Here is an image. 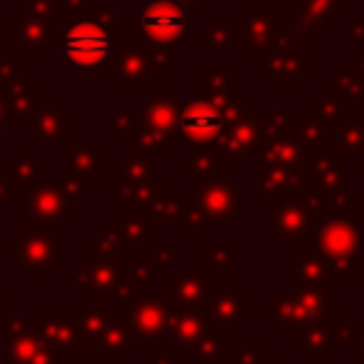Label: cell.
I'll return each mask as SVG.
<instances>
[{"label": "cell", "instance_id": "cell-1", "mask_svg": "<svg viewBox=\"0 0 364 364\" xmlns=\"http://www.w3.org/2000/svg\"><path fill=\"white\" fill-rule=\"evenodd\" d=\"M63 53L70 68L77 73H92L105 63L110 50V38L92 18L68 23L63 31Z\"/></svg>", "mask_w": 364, "mask_h": 364}, {"label": "cell", "instance_id": "cell-2", "mask_svg": "<svg viewBox=\"0 0 364 364\" xmlns=\"http://www.w3.org/2000/svg\"><path fill=\"white\" fill-rule=\"evenodd\" d=\"M228 125V112L218 107L213 100L188 102L177 115V132L190 145H210L218 142Z\"/></svg>", "mask_w": 364, "mask_h": 364}, {"label": "cell", "instance_id": "cell-3", "mask_svg": "<svg viewBox=\"0 0 364 364\" xmlns=\"http://www.w3.org/2000/svg\"><path fill=\"white\" fill-rule=\"evenodd\" d=\"M188 21H190L188 11L177 8L170 0H147L140 13L142 33L155 46H165V48L185 41Z\"/></svg>", "mask_w": 364, "mask_h": 364}, {"label": "cell", "instance_id": "cell-4", "mask_svg": "<svg viewBox=\"0 0 364 364\" xmlns=\"http://www.w3.org/2000/svg\"><path fill=\"white\" fill-rule=\"evenodd\" d=\"M167 309H165V302L160 299H152V297H145V299H137L135 304L130 307L127 312V324H130V332L137 342H155L165 334L167 329Z\"/></svg>", "mask_w": 364, "mask_h": 364}, {"label": "cell", "instance_id": "cell-5", "mask_svg": "<svg viewBox=\"0 0 364 364\" xmlns=\"http://www.w3.org/2000/svg\"><path fill=\"white\" fill-rule=\"evenodd\" d=\"M205 332H208V324H205L203 317H198L193 309H177L170 317V322H167L162 339H165L167 347H185L182 354L193 357L195 347H198Z\"/></svg>", "mask_w": 364, "mask_h": 364}, {"label": "cell", "instance_id": "cell-6", "mask_svg": "<svg viewBox=\"0 0 364 364\" xmlns=\"http://www.w3.org/2000/svg\"><path fill=\"white\" fill-rule=\"evenodd\" d=\"M292 344L304 357H332L334 354V327L329 322H309L294 332Z\"/></svg>", "mask_w": 364, "mask_h": 364}, {"label": "cell", "instance_id": "cell-7", "mask_svg": "<svg viewBox=\"0 0 364 364\" xmlns=\"http://www.w3.org/2000/svg\"><path fill=\"white\" fill-rule=\"evenodd\" d=\"M362 235L357 232L354 228L349 225H339V223H332L324 228V240L319 237V247L324 245V255L327 259H342L347 257L349 252L354 255L357 245H362Z\"/></svg>", "mask_w": 364, "mask_h": 364}, {"label": "cell", "instance_id": "cell-8", "mask_svg": "<svg viewBox=\"0 0 364 364\" xmlns=\"http://www.w3.org/2000/svg\"><path fill=\"white\" fill-rule=\"evenodd\" d=\"M167 299L180 309H195L205 299V282L193 272H180L167 287Z\"/></svg>", "mask_w": 364, "mask_h": 364}, {"label": "cell", "instance_id": "cell-9", "mask_svg": "<svg viewBox=\"0 0 364 364\" xmlns=\"http://www.w3.org/2000/svg\"><path fill=\"white\" fill-rule=\"evenodd\" d=\"M200 195H205V210L213 220H220L218 215H223V220H230V215L237 210V190L230 182L208 185L205 190H200Z\"/></svg>", "mask_w": 364, "mask_h": 364}, {"label": "cell", "instance_id": "cell-10", "mask_svg": "<svg viewBox=\"0 0 364 364\" xmlns=\"http://www.w3.org/2000/svg\"><path fill=\"white\" fill-rule=\"evenodd\" d=\"M208 314L220 327L237 324L240 319H242V297H240V294H230V292L213 294L208 302Z\"/></svg>", "mask_w": 364, "mask_h": 364}, {"label": "cell", "instance_id": "cell-11", "mask_svg": "<svg viewBox=\"0 0 364 364\" xmlns=\"http://www.w3.org/2000/svg\"><path fill=\"white\" fill-rule=\"evenodd\" d=\"M130 327L125 319H112L105 324L100 337V347H105L107 357H127L130 354Z\"/></svg>", "mask_w": 364, "mask_h": 364}, {"label": "cell", "instance_id": "cell-12", "mask_svg": "<svg viewBox=\"0 0 364 364\" xmlns=\"http://www.w3.org/2000/svg\"><path fill=\"white\" fill-rule=\"evenodd\" d=\"M63 115L68 112H58V115H50V112H41V115L33 120L31 125V140L41 142V140H60L63 137Z\"/></svg>", "mask_w": 364, "mask_h": 364}, {"label": "cell", "instance_id": "cell-13", "mask_svg": "<svg viewBox=\"0 0 364 364\" xmlns=\"http://www.w3.org/2000/svg\"><path fill=\"white\" fill-rule=\"evenodd\" d=\"M36 215L38 218H53V215H60V195L53 193H38L36 198Z\"/></svg>", "mask_w": 364, "mask_h": 364}, {"label": "cell", "instance_id": "cell-14", "mask_svg": "<svg viewBox=\"0 0 364 364\" xmlns=\"http://www.w3.org/2000/svg\"><path fill=\"white\" fill-rule=\"evenodd\" d=\"M264 359H267V349L257 347L255 337H247L245 347L240 349V364H264Z\"/></svg>", "mask_w": 364, "mask_h": 364}, {"label": "cell", "instance_id": "cell-15", "mask_svg": "<svg viewBox=\"0 0 364 364\" xmlns=\"http://www.w3.org/2000/svg\"><path fill=\"white\" fill-rule=\"evenodd\" d=\"M3 314H6V294H0V327H3Z\"/></svg>", "mask_w": 364, "mask_h": 364}, {"label": "cell", "instance_id": "cell-16", "mask_svg": "<svg viewBox=\"0 0 364 364\" xmlns=\"http://www.w3.org/2000/svg\"><path fill=\"white\" fill-rule=\"evenodd\" d=\"M264 364H289V359H277V362H264Z\"/></svg>", "mask_w": 364, "mask_h": 364}, {"label": "cell", "instance_id": "cell-17", "mask_svg": "<svg viewBox=\"0 0 364 364\" xmlns=\"http://www.w3.org/2000/svg\"><path fill=\"white\" fill-rule=\"evenodd\" d=\"M0 125H3V117H0Z\"/></svg>", "mask_w": 364, "mask_h": 364}]
</instances>
